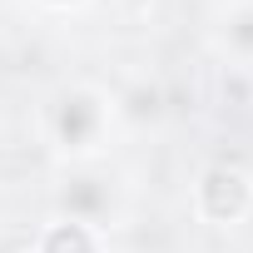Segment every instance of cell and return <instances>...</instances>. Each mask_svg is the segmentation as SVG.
<instances>
[{"label":"cell","instance_id":"6da1fadb","mask_svg":"<svg viewBox=\"0 0 253 253\" xmlns=\"http://www.w3.org/2000/svg\"><path fill=\"white\" fill-rule=\"evenodd\" d=\"M199 204H204V213L209 218H238V213H248V204H253V184H248V174L243 169H209L204 174V184H199Z\"/></svg>","mask_w":253,"mask_h":253},{"label":"cell","instance_id":"7a4b0ae2","mask_svg":"<svg viewBox=\"0 0 253 253\" xmlns=\"http://www.w3.org/2000/svg\"><path fill=\"white\" fill-rule=\"evenodd\" d=\"M94 119H99V109H94V99H84V94H75V99H65V104H60V139L80 149V144L89 139V129H94Z\"/></svg>","mask_w":253,"mask_h":253},{"label":"cell","instance_id":"3957f363","mask_svg":"<svg viewBox=\"0 0 253 253\" xmlns=\"http://www.w3.org/2000/svg\"><path fill=\"white\" fill-rule=\"evenodd\" d=\"M40 253H94V238H89L84 223H60V228L45 233V248Z\"/></svg>","mask_w":253,"mask_h":253},{"label":"cell","instance_id":"277c9868","mask_svg":"<svg viewBox=\"0 0 253 253\" xmlns=\"http://www.w3.org/2000/svg\"><path fill=\"white\" fill-rule=\"evenodd\" d=\"M60 5H65V0H60Z\"/></svg>","mask_w":253,"mask_h":253}]
</instances>
